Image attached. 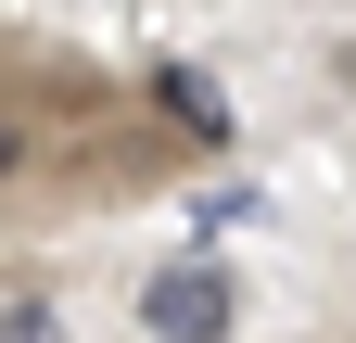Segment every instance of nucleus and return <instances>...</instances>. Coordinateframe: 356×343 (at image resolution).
<instances>
[{
  "label": "nucleus",
  "instance_id": "f257e3e1",
  "mask_svg": "<svg viewBox=\"0 0 356 343\" xmlns=\"http://www.w3.org/2000/svg\"><path fill=\"white\" fill-rule=\"evenodd\" d=\"M140 331L153 343H229L242 331V280L216 267V254H178V267L140 280Z\"/></svg>",
  "mask_w": 356,
  "mask_h": 343
},
{
  "label": "nucleus",
  "instance_id": "f03ea898",
  "mask_svg": "<svg viewBox=\"0 0 356 343\" xmlns=\"http://www.w3.org/2000/svg\"><path fill=\"white\" fill-rule=\"evenodd\" d=\"M153 115L178 127V140H229V90H216L204 64H165V76H153Z\"/></svg>",
  "mask_w": 356,
  "mask_h": 343
},
{
  "label": "nucleus",
  "instance_id": "7ed1b4c3",
  "mask_svg": "<svg viewBox=\"0 0 356 343\" xmlns=\"http://www.w3.org/2000/svg\"><path fill=\"white\" fill-rule=\"evenodd\" d=\"M0 343H64V306L51 292H13V306H0Z\"/></svg>",
  "mask_w": 356,
  "mask_h": 343
},
{
  "label": "nucleus",
  "instance_id": "20e7f679",
  "mask_svg": "<svg viewBox=\"0 0 356 343\" xmlns=\"http://www.w3.org/2000/svg\"><path fill=\"white\" fill-rule=\"evenodd\" d=\"M26 178V115H0V191Z\"/></svg>",
  "mask_w": 356,
  "mask_h": 343
}]
</instances>
